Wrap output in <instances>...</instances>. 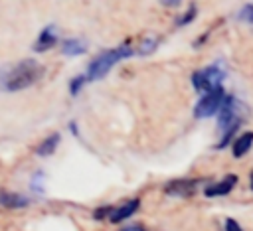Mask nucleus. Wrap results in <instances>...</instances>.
Here are the masks:
<instances>
[{
  "instance_id": "1",
  "label": "nucleus",
  "mask_w": 253,
  "mask_h": 231,
  "mask_svg": "<svg viewBox=\"0 0 253 231\" xmlns=\"http://www.w3.org/2000/svg\"><path fill=\"white\" fill-rule=\"evenodd\" d=\"M43 71H45L43 65L38 63L36 59H22L14 67H8L4 91H22V89L34 85L43 75Z\"/></svg>"
},
{
  "instance_id": "2",
  "label": "nucleus",
  "mask_w": 253,
  "mask_h": 231,
  "mask_svg": "<svg viewBox=\"0 0 253 231\" xmlns=\"http://www.w3.org/2000/svg\"><path fill=\"white\" fill-rule=\"evenodd\" d=\"M243 113H245V107L235 99V97H225L221 109H219V118H217V124H219V130H221V140L217 142V148H223L227 146V142L233 138L235 130L241 126V120H243Z\"/></svg>"
},
{
  "instance_id": "3",
  "label": "nucleus",
  "mask_w": 253,
  "mask_h": 231,
  "mask_svg": "<svg viewBox=\"0 0 253 231\" xmlns=\"http://www.w3.org/2000/svg\"><path fill=\"white\" fill-rule=\"evenodd\" d=\"M132 55V47L128 43H121L113 49H107L103 53H99L87 67V81H97V79H103L111 67H115L121 59H126Z\"/></svg>"
},
{
  "instance_id": "4",
  "label": "nucleus",
  "mask_w": 253,
  "mask_h": 231,
  "mask_svg": "<svg viewBox=\"0 0 253 231\" xmlns=\"http://www.w3.org/2000/svg\"><path fill=\"white\" fill-rule=\"evenodd\" d=\"M223 79H225V67L221 61H215L204 69H198L192 75V85L198 93H210V91L219 89Z\"/></svg>"
},
{
  "instance_id": "5",
  "label": "nucleus",
  "mask_w": 253,
  "mask_h": 231,
  "mask_svg": "<svg viewBox=\"0 0 253 231\" xmlns=\"http://www.w3.org/2000/svg\"><path fill=\"white\" fill-rule=\"evenodd\" d=\"M225 97H227V95H225L223 87H219V89H215V91H210V93H204V97L198 101V105H196V109H194V116H196V118H208V116L219 113V109H221Z\"/></svg>"
},
{
  "instance_id": "6",
  "label": "nucleus",
  "mask_w": 253,
  "mask_h": 231,
  "mask_svg": "<svg viewBox=\"0 0 253 231\" xmlns=\"http://www.w3.org/2000/svg\"><path fill=\"white\" fill-rule=\"evenodd\" d=\"M138 199L134 197V199H128V201H123V203H119V205H115V207H107V217L105 219H109L111 223H121L123 219H128L136 209H138Z\"/></svg>"
},
{
  "instance_id": "7",
  "label": "nucleus",
  "mask_w": 253,
  "mask_h": 231,
  "mask_svg": "<svg viewBox=\"0 0 253 231\" xmlns=\"http://www.w3.org/2000/svg\"><path fill=\"white\" fill-rule=\"evenodd\" d=\"M200 186V180H174L164 186V192L168 195H178V197H188L192 195Z\"/></svg>"
},
{
  "instance_id": "8",
  "label": "nucleus",
  "mask_w": 253,
  "mask_h": 231,
  "mask_svg": "<svg viewBox=\"0 0 253 231\" xmlns=\"http://www.w3.org/2000/svg\"><path fill=\"white\" fill-rule=\"evenodd\" d=\"M235 184H237V176H233V174H229V176H225L221 182H217V184H211V186H208L206 190H204V193L208 195V197H217V195H225V193H229L233 188H235Z\"/></svg>"
},
{
  "instance_id": "9",
  "label": "nucleus",
  "mask_w": 253,
  "mask_h": 231,
  "mask_svg": "<svg viewBox=\"0 0 253 231\" xmlns=\"http://www.w3.org/2000/svg\"><path fill=\"white\" fill-rule=\"evenodd\" d=\"M55 41H57V32H55V26H45V28L40 32V38L36 39L34 49H36L38 53H42V51L49 49V47H51Z\"/></svg>"
},
{
  "instance_id": "10",
  "label": "nucleus",
  "mask_w": 253,
  "mask_h": 231,
  "mask_svg": "<svg viewBox=\"0 0 253 231\" xmlns=\"http://www.w3.org/2000/svg\"><path fill=\"white\" fill-rule=\"evenodd\" d=\"M30 203V199L26 195H20V193H14V192H0V205L2 207H26Z\"/></svg>"
},
{
  "instance_id": "11",
  "label": "nucleus",
  "mask_w": 253,
  "mask_h": 231,
  "mask_svg": "<svg viewBox=\"0 0 253 231\" xmlns=\"http://www.w3.org/2000/svg\"><path fill=\"white\" fill-rule=\"evenodd\" d=\"M61 49L65 55H83L87 51V41L79 39V38H67V39H63Z\"/></svg>"
},
{
  "instance_id": "12",
  "label": "nucleus",
  "mask_w": 253,
  "mask_h": 231,
  "mask_svg": "<svg viewBox=\"0 0 253 231\" xmlns=\"http://www.w3.org/2000/svg\"><path fill=\"white\" fill-rule=\"evenodd\" d=\"M59 134L57 132H53L51 136H47V138H43L42 140V144L36 148V154L38 156H42V158H45V156H51L53 152H55V148H57V144H59Z\"/></svg>"
},
{
  "instance_id": "13",
  "label": "nucleus",
  "mask_w": 253,
  "mask_h": 231,
  "mask_svg": "<svg viewBox=\"0 0 253 231\" xmlns=\"http://www.w3.org/2000/svg\"><path fill=\"white\" fill-rule=\"evenodd\" d=\"M251 144H253V132L241 134V136L233 142V156H235V158H241V156L251 148Z\"/></svg>"
},
{
  "instance_id": "14",
  "label": "nucleus",
  "mask_w": 253,
  "mask_h": 231,
  "mask_svg": "<svg viewBox=\"0 0 253 231\" xmlns=\"http://www.w3.org/2000/svg\"><path fill=\"white\" fill-rule=\"evenodd\" d=\"M156 47H158V39L150 36V38H144V39H142L138 53H140V55H150V53H152Z\"/></svg>"
},
{
  "instance_id": "15",
  "label": "nucleus",
  "mask_w": 253,
  "mask_h": 231,
  "mask_svg": "<svg viewBox=\"0 0 253 231\" xmlns=\"http://www.w3.org/2000/svg\"><path fill=\"white\" fill-rule=\"evenodd\" d=\"M85 81H87V75H75V77L71 79V83H69V93L75 97V95L81 91V87L85 85Z\"/></svg>"
},
{
  "instance_id": "16",
  "label": "nucleus",
  "mask_w": 253,
  "mask_h": 231,
  "mask_svg": "<svg viewBox=\"0 0 253 231\" xmlns=\"http://www.w3.org/2000/svg\"><path fill=\"white\" fill-rule=\"evenodd\" d=\"M194 18H196V6L192 4V6L188 8V12H186V14H184L176 24H178V26H186V24H188V22H192Z\"/></svg>"
},
{
  "instance_id": "17",
  "label": "nucleus",
  "mask_w": 253,
  "mask_h": 231,
  "mask_svg": "<svg viewBox=\"0 0 253 231\" xmlns=\"http://www.w3.org/2000/svg\"><path fill=\"white\" fill-rule=\"evenodd\" d=\"M239 20H245V22L253 24V4H247V6L239 12Z\"/></svg>"
},
{
  "instance_id": "18",
  "label": "nucleus",
  "mask_w": 253,
  "mask_h": 231,
  "mask_svg": "<svg viewBox=\"0 0 253 231\" xmlns=\"http://www.w3.org/2000/svg\"><path fill=\"white\" fill-rule=\"evenodd\" d=\"M225 231H243L241 227H239V223L235 221V219H225Z\"/></svg>"
},
{
  "instance_id": "19",
  "label": "nucleus",
  "mask_w": 253,
  "mask_h": 231,
  "mask_svg": "<svg viewBox=\"0 0 253 231\" xmlns=\"http://www.w3.org/2000/svg\"><path fill=\"white\" fill-rule=\"evenodd\" d=\"M6 71L8 67H0V89L4 91V81H6Z\"/></svg>"
},
{
  "instance_id": "20",
  "label": "nucleus",
  "mask_w": 253,
  "mask_h": 231,
  "mask_svg": "<svg viewBox=\"0 0 253 231\" xmlns=\"http://www.w3.org/2000/svg\"><path fill=\"white\" fill-rule=\"evenodd\" d=\"M123 231H144V227H140V225H128Z\"/></svg>"
},
{
  "instance_id": "21",
  "label": "nucleus",
  "mask_w": 253,
  "mask_h": 231,
  "mask_svg": "<svg viewBox=\"0 0 253 231\" xmlns=\"http://www.w3.org/2000/svg\"><path fill=\"white\" fill-rule=\"evenodd\" d=\"M162 4H164V6H178L180 0H162Z\"/></svg>"
},
{
  "instance_id": "22",
  "label": "nucleus",
  "mask_w": 253,
  "mask_h": 231,
  "mask_svg": "<svg viewBox=\"0 0 253 231\" xmlns=\"http://www.w3.org/2000/svg\"><path fill=\"white\" fill-rule=\"evenodd\" d=\"M251 188H253V174H251Z\"/></svg>"
}]
</instances>
